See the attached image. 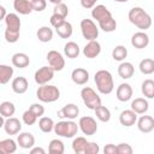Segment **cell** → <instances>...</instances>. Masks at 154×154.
Here are the masks:
<instances>
[{
	"mask_svg": "<svg viewBox=\"0 0 154 154\" xmlns=\"http://www.w3.org/2000/svg\"><path fill=\"white\" fill-rule=\"evenodd\" d=\"M100 152V147L96 142H89L87 146V149L84 152V154H97Z\"/></svg>",
	"mask_w": 154,
	"mask_h": 154,
	"instance_id": "46",
	"label": "cell"
},
{
	"mask_svg": "<svg viewBox=\"0 0 154 154\" xmlns=\"http://www.w3.org/2000/svg\"><path fill=\"white\" fill-rule=\"evenodd\" d=\"M29 109H31L38 118H41L45 114V107L41 103H32V105H30Z\"/></svg>",
	"mask_w": 154,
	"mask_h": 154,
	"instance_id": "45",
	"label": "cell"
},
{
	"mask_svg": "<svg viewBox=\"0 0 154 154\" xmlns=\"http://www.w3.org/2000/svg\"><path fill=\"white\" fill-rule=\"evenodd\" d=\"M130 107L137 114H144L149 108V103H148L147 99H144V97H136L135 100L131 101Z\"/></svg>",
	"mask_w": 154,
	"mask_h": 154,
	"instance_id": "24",
	"label": "cell"
},
{
	"mask_svg": "<svg viewBox=\"0 0 154 154\" xmlns=\"http://www.w3.org/2000/svg\"><path fill=\"white\" fill-rule=\"evenodd\" d=\"M22 119H23V123H24L25 125H34V124L36 123V120L38 119V117H37L31 109L28 108V109L23 113Z\"/></svg>",
	"mask_w": 154,
	"mask_h": 154,
	"instance_id": "39",
	"label": "cell"
},
{
	"mask_svg": "<svg viewBox=\"0 0 154 154\" xmlns=\"http://www.w3.org/2000/svg\"><path fill=\"white\" fill-rule=\"evenodd\" d=\"M128 57V49L125 46L123 45H118L116 46L113 49H112V58L116 60V61H124L125 58Z\"/></svg>",
	"mask_w": 154,
	"mask_h": 154,
	"instance_id": "37",
	"label": "cell"
},
{
	"mask_svg": "<svg viewBox=\"0 0 154 154\" xmlns=\"http://www.w3.org/2000/svg\"><path fill=\"white\" fill-rule=\"evenodd\" d=\"M54 70L48 65V66H42L38 70H36L35 75H34V79L38 85H43V84H48V82H51L54 77Z\"/></svg>",
	"mask_w": 154,
	"mask_h": 154,
	"instance_id": "10",
	"label": "cell"
},
{
	"mask_svg": "<svg viewBox=\"0 0 154 154\" xmlns=\"http://www.w3.org/2000/svg\"><path fill=\"white\" fill-rule=\"evenodd\" d=\"M36 97L41 102H54L60 97V90L58 87L52 84L40 85L36 90Z\"/></svg>",
	"mask_w": 154,
	"mask_h": 154,
	"instance_id": "5",
	"label": "cell"
},
{
	"mask_svg": "<svg viewBox=\"0 0 154 154\" xmlns=\"http://www.w3.org/2000/svg\"><path fill=\"white\" fill-rule=\"evenodd\" d=\"M79 114V108L77 105L75 103H66L64 107H61L58 112H57V116L61 119H76Z\"/></svg>",
	"mask_w": 154,
	"mask_h": 154,
	"instance_id": "11",
	"label": "cell"
},
{
	"mask_svg": "<svg viewBox=\"0 0 154 154\" xmlns=\"http://www.w3.org/2000/svg\"><path fill=\"white\" fill-rule=\"evenodd\" d=\"M18 143L12 138H5L0 141V153L1 154H13L17 150Z\"/></svg>",
	"mask_w": 154,
	"mask_h": 154,
	"instance_id": "27",
	"label": "cell"
},
{
	"mask_svg": "<svg viewBox=\"0 0 154 154\" xmlns=\"http://www.w3.org/2000/svg\"><path fill=\"white\" fill-rule=\"evenodd\" d=\"M132 94H134V90H132V87H131L129 83H120V84L117 87L116 97H117L118 101H120V102H126V101L131 100Z\"/></svg>",
	"mask_w": 154,
	"mask_h": 154,
	"instance_id": "13",
	"label": "cell"
},
{
	"mask_svg": "<svg viewBox=\"0 0 154 154\" xmlns=\"http://www.w3.org/2000/svg\"><path fill=\"white\" fill-rule=\"evenodd\" d=\"M94 112H95L96 118H97L100 122L107 123V122L111 120V111H109L107 107H105V106L101 105V106L96 107V108L94 109Z\"/></svg>",
	"mask_w": 154,
	"mask_h": 154,
	"instance_id": "38",
	"label": "cell"
},
{
	"mask_svg": "<svg viewBox=\"0 0 154 154\" xmlns=\"http://www.w3.org/2000/svg\"><path fill=\"white\" fill-rule=\"evenodd\" d=\"M36 36L38 38V41L46 43V42H49L52 41L53 38V30L51 26H47V25H43L41 28H38V30L36 31Z\"/></svg>",
	"mask_w": 154,
	"mask_h": 154,
	"instance_id": "30",
	"label": "cell"
},
{
	"mask_svg": "<svg viewBox=\"0 0 154 154\" xmlns=\"http://www.w3.org/2000/svg\"><path fill=\"white\" fill-rule=\"evenodd\" d=\"M78 130H79V126L76 122H73L71 119H65V120H60V122L55 123L53 131L55 135H58L60 137L72 138L77 135Z\"/></svg>",
	"mask_w": 154,
	"mask_h": 154,
	"instance_id": "4",
	"label": "cell"
},
{
	"mask_svg": "<svg viewBox=\"0 0 154 154\" xmlns=\"http://www.w3.org/2000/svg\"><path fill=\"white\" fill-rule=\"evenodd\" d=\"M2 128H4V130L7 135H17L22 130V123L18 118L10 117V118H6Z\"/></svg>",
	"mask_w": 154,
	"mask_h": 154,
	"instance_id": "14",
	"label": "cell"
},
{
	"mask_svg": "<svg viewBox=\"0 0 154 154\" xmlns=\"http://www.w3.org/2000/svg\"><path fill=\"white\" fill-rule=\"evenodd\" d=\"M71 79L77 85H84L89 81V72L83 67H77L71 72Z\"/></svg>",
	"mask_w": 154,
	"mask_h": 154,
	"instance_id": "18",
	"label": "cell"
},
{
	"mask_svg": "<svg viewBox=\"0 0 154 154\" xmlns=\"http://www.w3.org/2000/svg\"><path fill=\"white\" fill-rule=\"evenodd\" d=\"M119 123L125 128H130L135 125L137 123V113L134 112L131 108L122 111L119 114Z\"/></svg>",
	"mask_w": 154,
	"mask_h": 154,
	"instance_id": "16",
	"label": "cell"
},
{
	"mask_svg": "<svg viewBox=\"0 0 154 154\" xmlns=\"http://www.w3.org/2000/svg\"><path fill=\"white\" fill-rule=\"evenodd\" d=\"M135 67L130 61H122L118 66V75L123 79H129L134 76Z\"/></svg>",
	"mask_w": 154,
	"mask_h": 154,
	"instance_id": "23",
	"label": "cell"
},
{
	"mask_svg": "<svg viewBox=\"0 0 154 154\" xmlns=\"http://www.w3.org/2000/svg\"><path fill=\"white\" fill-rule=\"evenodd\" d=\"M137 129L143 134H149L154 130V117L152 116H141L137 119Z\"/></svg>",
	"mask_w": 154,
	"mask_h": 154,
	"instance_id": "17",
	"label": "cell"
},
{
	"mask_svg": "<svg viewBox=\"0 0 154 154\" xmlns=\"http://www.w3.org/2000/svg\"><path fill=\"white\" fill-rule=\"evenodd\" d=\"M78 126H79V130L87 136H93L97 131V123L90 116L81 117L78 120Z\"/></svg>",
	"mask_w": 154,
	"mask_h": 154,
	"instance_id": "8",
	"label": "cell"
},
{
	"mask_svg": "<svg viewBox=\"0 0 154 154\" xmlns=\"http://www.w3.org/2000/svg\"><path fill=\"white\" fill-rule=\"evenodd\" d=\"M6 16H7L6 8H5V7L1 5V6H0V19H1V20H4V19L6 18Z\"/></svg>",
	"mask_w": 154,
	"mask_h": 154,
	"instance_id": "50",
	"label": "cell"
},
{
	"mask_svg": "<svg viewBox=\"0 0 154 154\" xmlns=\"http://www.w3.org/2000/svg\"><path fill=\"white\" fill-rule=\"evenodd\" d=\"M94 82L96 84L97 90L103 94L108 95L114 89V81L112 77V73L108 70H99L94 75Z\"/></svg>",
	"mask_w": 154,
	"mask_h": 154,
	"instance_id": "3",
	"label": "cell"
},
{
	"mask_svg": "<svg viewBox=\"0 0 154 154\" xmlns=\"http://www.w3.org/2000/svg\"><path fill=\"white\" fill-rule=\"evenodd\" d=\"M17 143L23 149H30L35 146V137L31 132H19L17 137Z\"/></svg>",
	"mask_w": 154,
	"mask_h": 154,
	"instance_id": "19",
	"label": "cell"
},
{
	"mask_svg": "<svg viewBox=\"0 0 154 154\" xmlns=\"http://www.w3.org/2000/svg\"><path fill=\"white\" fill-rule=\"evenodd\" d=\"M65 20H66V18H64V17H61V16H59V14H55V13H53V14L51 16V18H49V23H51V25H52L54 29L58 28L59 25H61Z\"/></svg>",
	"mask_w": 154,
	"mask_h": 154,
	"instance_id": "42",
	"label": "cell"
},
{
	"mask_svg": "<svg viewBox=\"0 0 154 154\" xmlns=\"http://www.w3.org/2000/svg\"><path fill=\"white\" fill-rule=\"evenodd\" d=\"M117 153L118 154H132L134 149L129 143H119L117 144Z\"/></svg>",
	"mask_w": 154,
	"mask_h": 154,
	"instance_id": "43",
	"label": "cell"
},
{
	"mask_svg": "<svg viewBox=\"0 0 154 154\" xmlns=\"http://www.w3.org/2000/svg\"><path fill=\"white\" fill-rule=\"evenodd\" d=\"M47 61H48V65L57 72V71H61L64 67H65V58L63 57L61 53H59L58 51H49L47 53V57H46Z\"/></svg>",
	"mask_w": 154,
	"mask_h": 154,
	"instance_id": "9",
	"label": "cell"
},
{
	"mask_svg": "<svg viewBox=\"0 0 154 154\" xmlns=\"http://www.w3.org/2000/svg\"><path fill=\"white\" fill-rule=\"evenodd\" d=\"M81 97L83 103L89 108V109H95L96 107L101 106V97L99 96V94L90 87H84L81 90Z\"/></svg>",
	"mask_w": 154,
	"mask_h": 154,
	"instance_id": "6",
	"label": "cell"
},
{
	"mask_svg": "<svg viewBox=\"0 0 154 154\" xmlns=\"http://www.w3.org/2000/svg\"><path fill=\"white\" fill-rule=\"evenodd\" d=\"M53 13L59 14V16L66 18L67 14H69V7H67V5H65L64 2H60V4H58V5L54 6V8H53Z\"/></svg>",
	"mask_w": 154,
	"mask_h": 154,
	"instance_id": "41",
	"label": "cell"
},
{
	"mask_svg": "<svg viewBox=\"0 0 154 154\" xmlns=\"http://www.w3.org/2000/svg\"><path fill=\"white\" fill-rule=\"evenodd\" d=\"M141 91L144 97L147 99H154V81L150 78H147L141 84Z\"/></svg>",
	"mask_w": 154,
	"mask_h": 154,
	"instance_id": "31",
	"label": "cell"
},
{
	"mask_svg": "<svg viewBox=\"0 0 154 154\" xmlns=\"http://www.w3.org/2000/svg\"><path fill=\"white\" fill-rule=\"evenodd\" d=\"M16 113V106L11 101H2L0 103V114L5 118H10Z\"/></svg>",
	"mask_w": 154,
	"mask_h": 154,
	"instance_id": "33",
	"label": "cell"
},
{
	"mask_svg": "<svg viewBox=\"0 0 154 154\" xmlns=\"http://www.w3.org/2000/svg\"><path fill=\"white\" fill-rule=\"evenodd\" d=\"M88 143H89V141H87V138L83 137V136L75 137L73 141H72V150H73L76 154H82V153L84 154Z\"/></svg>",
	"mask_w": 154,
	"mask_h": 154,
	"instance_id": "28",
	"label": "cell"
},
{
	"mask_svg": "<svg viewBox=\"0 0 154 154\" xmlns=\"http://www.w3.org/2000/svg\"><path fill=\"white\" fill-rule=\"evenodd\" d=\"M79 1H81V5H82L83 8L89 10V8H93L96 5L97 0H79Z\"/></svg>",
	"mask_w": 154,
	"mask_h": 154,
	"instance_id": "48",
	"label": "cell"
},
{
	"mask_svg": "<svg viewBox=\"0 0 154 154\" xmlns=\"http://www.w3.org/2000/svg\"><path fill=\"white\" fill-rule=\"evenodd\" d=\"M81 53V49H79V46L73 42V41H69L65 43L64 46V54L66 58L69 59H76Z\"/></svg>",
	"mask_w": 154,
	"mask_h": 154,
	"instance_id": "26",
	"label": "cell"
},
{
	"mask_svg": "<svg viewBox=\"0 0 154 154\" xmlns=\"http://www.w3.org/2000/svg\"><path fill=\"white\" fill-rule=\"evenodd\" d=\"M103 153L105 154H118L117 153V146L113 143H108L103 147Z\"/></svg>",
	"mask_w": 154,
	"mask_h": 154,
	"instance_id": "47",
	"label": "cell"
},
{
	"mask_svg": "<svg viewBox=\"0 0 154 154\" xmlns=\"http://www.w3.org/2000/svg\"><path fill=\"white\" fill-rule=\"evenodd\" d=\"M13 8L17 13L23 14V16L30 14L34 11L31 0H13Z\"/></svg>",
	"mask_w": 154,
	"mask_h": 154,
	"instance_id": "20",
	"label": "cell"
},
{
	"mask_svg": "<svg viewBox=\"0 0 154 154\" xmlns=\"http://www.w3.org/2000/svg\"><path fill=\"white\" fill-rule=\"evenodd\" d=\"M13 76V67L1 64L0 65V83L1 84H7L10 79Z\"/></svg>",
	"mask_w": 154,
	"mask_h": 154,
	"instance_id": "32",
	"label": "cell"
},
{
	"mask_svg": "<svg viewBox=\"0 0 154 154\" xmlns=\"http://www.w3.org/2000/svg\"><path fill=\"white\" fill-rule=\"evenodd\" d=\"M153 116H154V114H153Z\"/></svg>",
	"mask_w": 154,
	"mask_h": 154,
	"instance_id": "53",
	"label": "cell"
},
{
	"mask_svg": "<svg viewBox=\"0 0 154 154\" xmlns=\"http://www.w3.org/2000/svg\"><path fill=\"white\" fill-rule=\"evenodd\" d=\"M19 35L20 31L17 30H10V29H5V40L8 43H14L19 40Z\"/></svg>",
	"mask_w": 154,
	"mask_h": 154,
	"instance_id": "40",
	"label": "cell"
},
{
	"mask_svg": "<svg viewBox=\"0 0 154 154\" xmlns=\"http://www.w3.org/2000/svg\"><path fill=\"white\" fill-rule=\"evenodd\" d=\"M30 154H46V150L42 147H32L30 148Z\"/></svg>",
	"mask_w": 154,
	"mask_h": 154,
	"instance_id": "49",
	"label": "cell"
},
{
	"mask_svg": "<svg viewBox=\"0 0 154 154\" xmlns=\"http://www.w3.org/2000/svg\"><path fill=\"white\" fill-rule=\"evenodd\" d=\"M149 45V36L146 31H137L131 36V46L137 49H143Z\"/></svg>",
	"mask_w": 154,
	"mask_h": 154,
	"instance_id": "15",
	"label": "cell"
},
{
	"mask_svg": "<svg viewBox=\"0 0 154 154\" xmlns=\"http://www.w3.org/2000/svg\"><path fill=\"white\" fill-rule=\"evenodd\" d=\"M101 53V45L97 40L88 41L87 45L83 47V55L88 59H94Z\"/></svg>",
	"mask_w": 154,
	"mask_h": 154,
	"instance_id": "12",
	"label": "cell"
},
{
	"mask_svg": "<svg viewBox=\"0 0 154 154\" xmlns=\"http://www.w3.org/2000/svg\"><path fill=\"white\" fill-rule=\"evenodd\" d=\"M81 32L83 35V37L87 41H91V40H96L99 36V28L96 26L95 22L93 19L89 18H84L81 20Z\"/></svg>",
	"mask_w": 154,
	"mask_h": 154,
	"instance_id": "7",
	"label": "cell"
},
{
	"mask_svg": "<svg viewBox=\"0 0 154 154\" xmlns=\"http://www.w3.org/2000/svg\"><path fill=\"white\" fill-rule=\"evenodd\" d=\"M65 152V146L64 142L59 138H54L49 142L48 144V153L51 154H64Z\"/></svg>",
	"mask_w": 154,
	"mask_h": 154,
	"instance_id": "35",
	"label": "cell"
},
{
	"mask_svg": "<svg viewBox=\"0 0 154 154\" xmlns=\"http://www.w3.org/2000/svg\"><path fill=\"white\" fill-rule=\"evenodd\" d=\"M128 18L131 24H134L136 28H138L142 31H146L152 26V17L140 6L132 7L128 13Z\"/></svg>",
	"mask_w": 154,
	"mask_h": 154,
	"instance_id": "2",
	"label": "cell"
},
{
	"mask_svg": "<svg viewBox=\"0 0 154 154\" xmlns=\"http://www.w3.org/2000/svg\"><path fill=\"white\" fill-rule=\"evenodd\" d=\"M49 2H52V4H54V5H58V4H60V2H63V0H48Z\"/></svg>",
	"mask_w": 154,
	"mask_h": 154,
	"instance_id": "51",
	"label": "cell"
},
{
	"mask_svg": "<svg viewBox=\"0 0 154 154\" xmlns=\"http://www.w3.org/2000/svg\"><path fill=\"white\" fill-rule=\"evenodd\" d=\"M91 17L97 22L99 28L105 32H112L117 29V22L105 5H95L91 8Z\"/></svg>",
	"mask_w": 154,
	"mask_h": 154,
	"instance_id": "1",
	"label": "cell"
},
{
	"mask_svg": "<svg viewBox=\"0 0 154 154\" xmlns=\"http://www.w3.org/2000/svg\"><path fill=\"white\" fill-rule=\"evenodd\" d=\"M4 22H5V25H6V29L20 31L22 23H20V19H19L17 13H7V16L4 19Z\"/></svg>",
	"mask_w": 154,
	"mask_h": 154,
	"instance_id": "25",
	"label": "cell"
},
{
	"mask_svg": "<svg viewBox=\"0 0 154 154\" xmlns=\"http://www.w3.org/2000/svg\"><path fill=\"white\" fill-rule=\"evenodd\" d=\"M11 63L14 67H18V69H24L26 66H29L30 64V58L28 54L23 53V52H18V53H14L11 58Z\"/></svg>",
	"mask_w": 154,
	"mask_h": 154,
	"instance_id": "21",
	"label": "cell"
},
{
	"mask_svg": "<svg viewBox=\"0 0 154 154\" xmlns=\"http://www.w3.org/2000/svg\"><path fill=\"white\" fill-rule=\"evenodd\" d=\"M54 125H55V123L49 117H43L42 116L40 118V120H38V128L45 134H49L51 131H53L54 130Z\"/></svg>",
	"mask_w": 154,
	"mask_h": 154,
	"instance_id": "34",
	"label": "cell"
},
{
	"mask_svg": "<svg viewBox=\"0 0 154 154\" xmlns=\"http://www.w3.org/2000/svg\"><path fill=\"white\" fill-rule=\"evenodd\" d=\"M11 88L16 94H24L29 88L28 79L23 76H18V77L13 78V81L11 83Z\"/></svg>",
	"mask_w": 154,
	"mask_h": 154,
	"instance_id": "22",
	"label": "cell"
},
{
	"mask_svg": "<svg viewBox=\"0 0 154 154\" xmlns=\"http://www.w3.org/2000/svg\"><path fill=\"white\" fill-rule=\"evenodd\" d=\"M55 31L60 38H70L72 32H73V28H72V24L70 22L65 20L61 25L55 28Z\"/></svg>",
	"mask_w": 154,
	"mask_h": 154,
	"instance_id": "29",
	"label": "cell"
},
{
	"mask_svg": "<svg viewBox=\"0 0 154 154\" xmlns=\"http://www.w3.org/2000/svg\"><path fill=\"white\" fill-rule=\"evenodd\" d=\"M32 10L36 12H42L47 7V0H31Z\"/></svg>",
	"mask_w": 154,
	"mask_h": 154,
	"instance_id": "44",
	"label": "cell"
},
{
	"mask_svg": "<svg viewBox=\"0 0 154 154\" xmlns=\"http://www.w3.org/2000/svg\"><path fill=\"white\" fill-rule=\"evenodd\" d=\"M138 69L143 75H152L154 72V60L150 58L142 59L138 64Z\"/></svg>",
	"mask_w": 154,
	"mask_h": 154,
	"instance_id": "36",
	"label": "cell"
},
{
	"mask_svg": "<svg viewBox=\"0 0 154 154\" xmlns=\"http://www.w3.org/2000/svg\"><path fill=\"white\" fill-rule=\"evenodd\" d=\"M116 2H128L129 0H114Z\"/></svg>",
	"mask_w": 154,
	"mask_h": 154,
	"instance_id": "52",
	"label": "cell"
}]
</instances>
